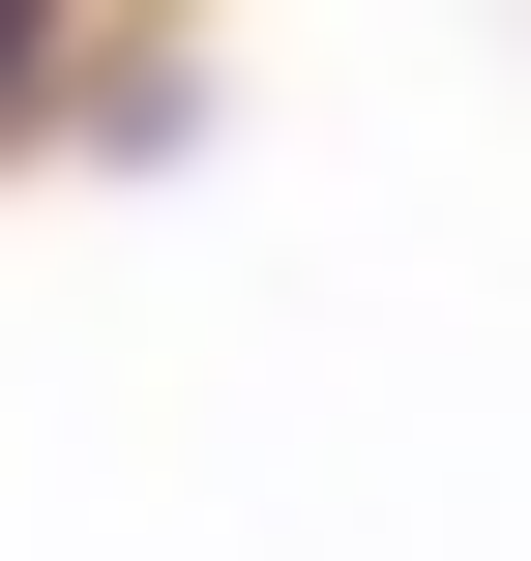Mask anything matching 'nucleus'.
Here are the masks:
<instances>
[{"mask_svg": "<svg viewBox=\"0 0 531 561\" xmlns=\"http://www.w3.org/2000/svg\"><path fill=\"white\" fill-rule=\"evenodd\" d=\"M0 59H30V0H0Z\"/></svg>", "mask_w": 531, "mask_h": 561, "instance_id": "nucleus-1", "label": "nucleus"}]
</instances>
